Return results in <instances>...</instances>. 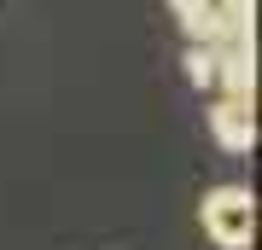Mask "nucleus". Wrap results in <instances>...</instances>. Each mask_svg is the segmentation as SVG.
I'll list each match as a JSON object with an SVG mask.
<instances>
[{"label": "nucleus", "mask_w": 262, "mask_h": 250, "mask_svg": "<svg viewBox=\"0 0 262 250\" xmlns=\"http://www.w3.org/2000/svg\"><path fill=\"white\" fill-rule=\"evenodd\" d=\"M187 82L192 87H215V47L187 41Z\"/></svg>", "instance_id": "39448f33"}, {"label": "nucleus", "mask_w": 262, "mask_h": 250, "mask_svg": "<svg viewBox=\"0 0 262 250\" xmlns=\"http://www.w3.org/2000/svg\"><path fill=\"white\" fill-rule=\"evenodd\" d=\"M169 12H175V24H181L187 41L215 47V35H222V12H215V0H169Z\"/></svg>", "instance_id": "7ed1b4c3"}, {"label": "nucleus", "mask_w": 262, "mask_h": 250, "mask_svg": "<svg viewBox=\"0 0 262 250\" xmlns=\"http://www.w3.org/2000/svg\"><path fill=\"white\" fill-rule=\"evenodd\" d=\"M215 12H222V35L215 41H239V35H251L256 0H215Z\"/></svg>", "instance_id": "20e7f679"}, {"label": "nucleus", "mask_w": 262, "mask_h": 250, "mask_svg": "<svg viewBox=\"0 0 262 250\" xmlns=\"http://www.w3.org/2000/svg\"><path fill=\"white\" fill-rule=\"evenodd\" d=\"M210 134L222 151H251L256 146V99H215L210 105Z\"/></svg>", "instance_id": "f03ea898"}, {"label": "nucleus", "mask_w": 262, "mask_h": 250, "mask_svg": "<svg viewBox=\"0 0 262 250\" xmlns=\"http://www.w3.org/2000/svg\"><path fill=\"white\" fill-rule=\"evenodd\" d=\"M198 221L222 250H251L256 244V192L251 186H215L198 204Z\"/></svg>", "instance_id": "f257e3e1"}]
</instances>
